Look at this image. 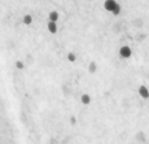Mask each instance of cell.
Instances as JSON below:
<instances>
[{"mask_svg": "<svg viewBox=\"0 0 149 144\" xmlns=\"http://www.w3.org/2000/svg\"><path fill=\"white\" fill-rule=\"evenodd\" d=\"M75 59H77V57H75V55H74V53H69L68 55V60H69V61L73 62V61H75Z\"/></svg>", "mask_w": 149, "mask_h": 144, "instance_id": "9", "label": "cell"}, {"mask_svg": "<svg viewBox=\"0 0 149 144\" xmlns=\"http://www.w3.org/2000/svg\"><path fill=\"white\" fill-rule=\"evenodd\" d=\"M139 95L143 97V99H148L149 97V91L145 86H140L139 87Z\"/></svg>", "mask_w": 149, "mask_h": 144, "instance_id": "3", "label": "cell"}, {"mask_svg": "<svg viewBox=\"0 0 149 144\" xmlns=\"http://www.w3.org/2000/svg\"><path fill=\"white\" fill-rule=\"evenodd\" d=\"M16 66H17L18 69H24V64H22L21 61H17V62H16Z\"/></svg>", "mask_w": 149, "mask_h": 144, "instance_id": "10", "label": "cell"}, {"mask_svg": "<svg viewBox=\"0 0 149 144\" xmlns=\"http://www.w3.org/2000/svg\"><path fill=\"white\" fill-rule=\"evenodd\" d=\"M119 55H121V57H123V59H128L132 55V51H131V48L128 45H123V47H121V50H119Z\"/></svg>", "mask_w": 149, "mask_h": 144, "instance_id": "2", "label": "cell"}, {"mask_svg": "<svg viewBox=\"0 0 149 144\" xmlns=\"http://www.w3.org/2000/svg\"><path fill=\"white\" fill-rule=\"evenodd\" d=\"M118 5H119V4H118L117 1H114V0H107V1L104 3V8H105L107 10H109V12H111V13L114 12V9H116Z\"/></svg>", "mask_w": 149, "mask_h": 144, "instance_id": "1", "label": "cell"}, {"mask_svg": "<svg viewBox=\"0 0 149 144\" xmlns=\"http://www.w3.org/2000/svg\"><path fill=\"white\" fill-rule=\"evenodd\" d=\"M31 22H33V17H31L30 14H26V16L24 17V24L25 25H31Z\"/></svg>", "mask_w": 149, "mask_h": 144, "instance_id": "7", "label": "cell"}, {"mask_svg": "<svg viewBox=\"0 0 149 144\" xmlns=\"http://www.w3.org/2000/svg\"><path fill=\"white\" fill-rule=\"evenodd\" d=\"M81 101L83 103L84 105H88L91 103V96L88 94H83L82 96H81Z\"/></svg>", "mask_w": 149, "mask_h": 144, "instance_id": "4", "label": "cell"}, {"mask_svg": "<svg viewBox=\"0 0 149 144\" xmlns=\"http://www.w3.org/2000/svg\"><path fill=\"white\" fill-rule=\"evenodd\" d=\"M60 18V14L56 12V10H53V12L49 13V22H57V20Z\"/></svg>", "mask_w": 149, "mask_h": 144, "instance_id": "5", "label": "cell"}, {"mask_svg": "<svg viewBox=\"0 0 149 144\" xmlns=\"http://www.w3.org/2000/svg\"><path fill=\"white\" fill-rule=\"evenodd\" d=\"M70 120H71V123H73V125H74V123H75V118H74V117H71Z\"/></svg>", "mask_w": 149, "mask_h": 144, "instance_id": "11", "label": "cell"}, {"mask_svg": "<svg viewBox=\"0 0 149 144\" xmlns=\"http://www.w3.org/2000/svg\"><path fill=\"white\" fill-rule=\"evenodd\" d=\"M48 30H49V33H57V25L56 22H48Z\"/></svg>", "mask_w": 149, "mask_h": 144, "instance_id": "6", "label": "cell"}, {"mask_svg": "<svg viewBox=\"0 0 149 144\" xmlns=\"http://www.w3.org/2000/svg\"><path fill=\"white\" fill-rule=\"evenodd\" d=\"M96 69H97V66H96L95 62H91L90 66H88V70H90L91 73H95V71H96Z\"/></svg>", "mask_w": 149, "mask_h": 144, "instance_id": "8", "label": "cell"}]
</instances>
